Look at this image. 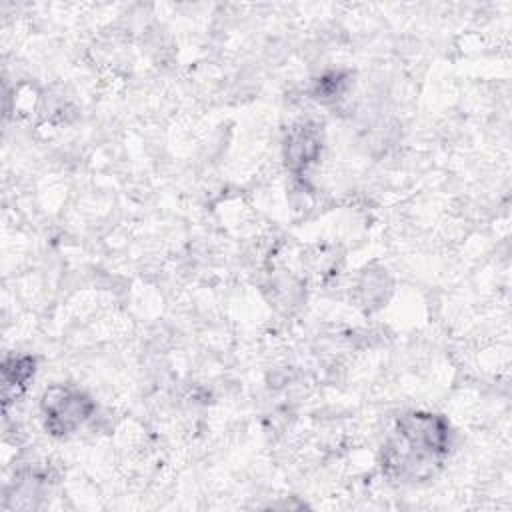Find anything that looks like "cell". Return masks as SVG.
Wrapping results in <instances>:
<instances>
[{"instance_id": "cell-1", "label": "cell", "mask_w": 512, "mask_h": 512, "mask_svg": "<svg viewBox=\"0 0 512 512\" xmlns=\"http://www.w3.org/2000/svg\"><path fill=\"white\" fill-rule=\"evenodd\" d=\"M448 428L432 414H412L398 424L394 440L386 450V466L398 474H418L436 462L446 450Z\"/></svg>"}, {"instance_id": "cell-2", "label": "cell", "mask_w": 512, "mask_h": 512, "mask_svg": "<svg viewBox=\"0 0 512 512\" xmlns=\"http://www.w3.org/2000/svg\"><path fill=\"white\" fill-rule=\"evenodd\" d=\"M42 410L46 414V426L54 434H66L88 418L92 402L76 390L54 386L44 394Z\"/></svg>"}]
</instances>
